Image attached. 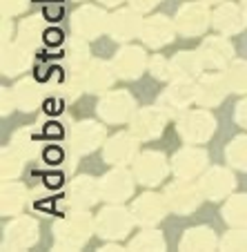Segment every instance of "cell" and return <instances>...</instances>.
<instances>
[{
    "instance_id": "obj_5",
    "label": "cell",
    "mask_w": 247,
    "mask_h": 252,
    "mask_svg": "<svg viewBox=\"0 0 247 252\" xmlns=\"http://www.w3.org/2000/svg\"><path fill=\"white\" fill-rule=\"evenodd\" d=\"M72 27L81 38H96L107 27V16L96 7H81L72 16Z\"/></svg>"
},
{
    "instance_id": "obj_15",
    "label": "cell",
    "mask_w": 247,
    "mask_h": 252,
    "mask_svg": "<svg viewBox=\"0 0 247 252\" xmlns=\"http://www.w3.org/2000/svg\"><path fill=\"white\" fill-rule=\"evenodd\" d=\"M227 90L229 87H227L225 76H219V74H205V76L200 78L198 87H196V100H198L200 105H205V107L219 105L220 100L225 98Z\"/></svg>"
},
{
    "instance_id": "obj_35",
    "label": "cell",
    "mask_w": 247,
    "mask_h": 252,
    "mask_svg": "<svg viewBox=\"0 0 247 252\" xmlns=\"http://www.w3.org/2000/svg\"><path fill=\"white\" fill-rule=\"evenodd\" d=\"M227 158L232 165L247 170V136H241L236 141H232V145L227 148Z\"/></svg>"
},
{
    "instance_id": "obj_12",
    "label": "cell",
    "mask_w": 247,
    "mask_h": 252,
    "mask_svg": "<svg viewBox=\"0 0 247 252\" xmlns=\"http://www.w3.org/2000/svg\"><path fill=\"white\" fill-rule=\"evenodd\" d=\"M167 114L165 110H140L132 119V134L136 138H154L163 132Z\"/></svg>"
},
{
    "instance_id": "obj_26",
    "label": "cell",
    "mask_w": 247,
    "mask_h": 252,
    "mask_svg": "<svg viewBox=\"0 0 247 252\" xmlns=\"http://www.w3.org/2000/svg\"><path fill=\"white\" fill-rule=\"evenodd\" d=\"M200 69H203V61L196 52H181L171 58V76H178L183 81L194 78Z\"/></svg>"
},
{
    "instance_id": "obj_4",
    "label": "cell",
    "mask_w": 247,
    "mask_h": 252,
    "mask_svg": "<svg viewBox=\"0 0 247 252\" xmlns=\"http://www.w3.org/2000/svg\"><path fill=\"white\" fill-rule=\"evenodd\" d=\"M178 132L190 143H203L214 132V119L207 112H190L178 121Z\"/></svg>"
},
{
    "instance_id": "obj_8",
    "label": "cell",
    "mask_w": 247,
    "mask_h": 252,
    "mask_svg": "<svg viewBox=\"0 0 247 252\" xmlns=\"http://www.w3.org/2000/svg\"><path fill=\"white\" fill-rule=\"evenodd\" d=\"M134 192V179L127 170H114L103 176L100 194L107 201H125Z\"/></svg>"
},
{
    "instance_id": "obj_1",
    "label": "cell",
    "mask_w": 247,
    "mask_h": 252,
    "mask_svg": "<svg viewBox=\"0 0 247 252\" xmlns=\"http://www.w3.org/2000/svg\"><path fill=\"white\" fill-rule=\"evenodd\" d=\"M91 228H94V223H91V219L87 214L78 212V214H74V217H67L65 221H60V223L56 225L58 243L65 248L82 246V243L89 239Z\"/></svg>"
},
{
    "instance_id": "obj_9",
    "label": "cell",
    "mask_w": 247,
    "mask_h": 252,
    "mask_svg": "<svg viewBox=\"0 0 247 252\" xmlns=\"http://www.w3.org/2000/svg\"><path fill=\"white\" fill-rule=\"evenodd\" d=\"M167 208H169L167 201H163L158 194H149L147 192V194H143L140 199H136V203H134V208H132V214H134V221H138V223L154 225L163 219V214H165Z\"/></svg>"
},
{
    "instance_id": "obj_11",
    "label": "cell",
    "mask_w": 247,
    "mask_h": 252,
    "mask_svg": "<svg viewBox=\"0 0 247 252\" xmlns=\"http://www.w3.org/2000/svg\"><path fill=\"white\" fill-rule=\"evenodd\" d=\"M111 69L100 61H91L85 67H81L78 74V85L85 87L87 92H105L111 85Z\"/></svg>"
},
{
    "instance_id": "obj_38",
    "label": "cell",
    "mask_w": 247,
    "mask_h": 252,
    "mask_svg": "<svg viewBox=\"0 0 247 252\" xmlns=\"http://www.w3.org/2000/svg\"><path fill=\"white\" fill-rule=\"evenodd\" d=\"M149 67H152L154 76L158 78H169L171 76V61H165L163 56H156L152 63H149Z\"/></svg>"
},
{
    "instance_id": "obj_40",
    "label": "cell",
    "mask_w": 247,
    "mask_h": 252,
    "mask_svg": "<svg viewBox=\"0 0 247 252\" xmlns=\"http://www.w3.org/2000/svg\"><path fill=\"white\" fill-rule=\"evenodd\" d=\"M43 157H45V163H49V165H58V163H62V150L58 148V145H52V148H47L43 152Z\"/></svg>"
},
{
    "instance_id": "obj_37",
    "label": "cell",
    "mask_w": 247,
    "mask_h": 252,
    "mask_svg": "<svg viewBox=\"0 0 247 252\" xmlns=\"http://www.w3.org/2000/svg\"><path fill=\"white\" fill-rule=\"evenodd\" d=\"M223 246L227 248V250H247V232L245 230H234V232H229L227 237L223 239Z\"/></svg>"
},
{
    "instance_id": "obj_27",
    "label": "cell",
    "mask_w": 247,
    "mask_h": 252,
    "mask_svg": "<svg viewBox=\"0 0 247 252\" xmlns=\"http://www.w3.org/2000/svg\"><path fill=\"white\" fill-rule=\"evenodd\" d=\"M45 18H40V16H31V18L23 20V25H20V45H23L25 49H33L38 47L40 43H45V25H43Z\"/></svg>"
},
{
    "instance_id": "obj_34",
    "label": "cell",
    "mask_w": 247,
    "mask_h": 252,
    "mask_svg": "<svg viewBox=\"0 0 247 252\" xmlns=\"http://www.w3.org/2000/svg\"><path fill=\"white\" fill-rule=\"evenodd\" d=\"M25 203V190L20 186H5L2 190V212H18Z\"/></svg>"
},
{
    "instance_id": "obj_36",
    "label": "cell",
    "mask_w": 247,
    "mask_h": 252,
    "mask_svg": "<svg viewBox=\"0 0 247 252\" xmlns=\"http://www.w3.org/2000/svg\"><path fill=\"white\" fill-rule=\"evenodd\" d=\"M165 241L158 232H143L132 241V250H163Z\"/></svg>"
},
{
    "instance_id": "obj_24",
    "label": "cell",
    "mask_w": 247,
    "mask_h": 252,
    "mask_svg": "<svg viewBox=\"0 0 247 252\" xmlns=\"http://www.w3.org/2000/svg\"><path fill=\"white\" fill-rule=\"evenodd\" d=\"M214 25H216V29L223 33H236L247 25V18L241 11V7L223 2L214 14Z\"/></svg>"
},
{
    "instance_id": "obj_14",
    "label": "cell",
    "mask_w": 247,
    "mask_h": 252,
    "mask_svg": "<svg viewBox=\"0 0 247 252\" xmlns=\"http://www.w3.org/2000/svg\"><path fill=\"white\" fill-rule=\"evenodd\" d=\"M145 65H147V58L145 52L138 47H125L118 52V56L114 58V69L118 76L123 78H138L143 74Z\"/></svg>"
},
{
    "instance_id": "obj_23",
    "label": "cell",
    "mask_w": 247,
    "mask_h": 252,
    "mask_svg": "<svg viewBox=\"0 0 247 252\" xmlns=\"http://www.w3.org/2000/svg\"><path fill=\"white\" fill-rule=\"evenodd\" d=\"M136 136H127V134H118V136L110 138V143L105 145V158L110 163H129L136 154Z\"/></svg>"
},
{
    "instance_id": "obj_46",
    "label": "cell",
    "mask_w": 247,
    "mask_h": 252,
    "mask_svg": "<svg viewBox=\"0 0 247 252\" xmlns=\"http://www.w3.org/2000/svg\"><path fill=\"white\" fill-rule=\"evenodd\" d=\"M100 2H105V5H118L120 0H100Z\"/></svg>"
},
{
    "instance_id": "obj_41",
    "label": "cell",
    "mask_w": 247,
    "mask_h": 252,
    "mask_svg": "<svg viewBox=\"0 0 247 252\" xmlns=\"http://www.w3.org/2000/svg\"><path fill=\"white\" fill-rule=\"evenodd\" d=\"M62 18V5L60 2H49V5H45V20H60Z\"/></svg>"
},
{
    "instance_id": "obj_32",
    "label": "cell",
    "mask_w": 247,
    "mask_h": 252,
    "mask_svg": "<svg viewBox=\"0 0 247 252\" xmlns=\"http://www.w3.org/2000/svg\"><path fill=\"white\" fill-rule=\"evenodd\" d=\"M225 219L234 225H247V194L234 196L225 205Z\"/></svg>"
},
{
    "instance_id": "obj_43",
    "label": "cell",
    "mask_w": 247,
    "mask_h": 252,
    "mask_svg": "<svg viewBox=\"0 0 247 252\" xmlns=\"http://www.w3.org/2000/svg\"><path fill=\"white\" fill-rule=\"evenodd\" d=\"M43 105L49 114H58V112L62 110V98H47Z\"/></svg>"
},
{
    "instance_id": "obj_18",
    "label": "cell",
    "mask_w": 247,
    "mask_h": 252,
    "mask_svg": "<svg viewBox=\"0 0 247 252\" xmlns=\"http://www.w3.org/2000/svg\"><path fill=\"white\" fill-rule=\"evenodd\" d=\"M232 188H234V176L229 174L227 170H223V167H214V170L209 172V174H205L203 181H200V192L212 201L223 199L225 194L232 192Z\"/></svg>"
},
{
    "instance_id": "obj_28",
    "label": "cell",
    "mask_w": 247,
    "mask_h": 252,
    "mask_svg": "<svg viewBox=\"0 0 247 252\" xmlns=\"http://www.w3.org/2000/svg\"><path fill=\"white\" fill-rule=\"evenodd\" d=\"M216 243L219 241L209 228H192L183 237L181 248L183 250H212V248H216Z\"/></svg>"
},
{
    "instance_id": "obj_19",
    "label": "cell",
    "mask_w": 247,
    "mask_h": 252,
    "mask_svg": "<svg viewBox=\"0 0 247 252\" xmlns=\"http://www.w3.org/2000/svg\"><path fill=\"white\" fill-rule=\"evenodd\" d=\"M107 29H110L111 38L127 40V38H134L138 32H143V23H140L136 11L123 9L118 14H114L111 18H107Z\"/></svg>"
},
{
    "instance_id": "obj_7",
    "label": "cell",
    "mask_w": 247,
    "mask_h": 252,
    "mask_svg": "<svg viewBox=\"0 0 247 252\" xmlns=\"http://www.w3.org/2000/svg\"><path fill=\"white\" fill-rule=\"evenodd\" d=\"M176 25L181 29L185 36H198L207 29L209 25V14H207V7L203 2H192V5H185L178 16H176Z\"/></svg>"
},
{
    "instance_id": "obj_3",
    "label": "cell",
    "mask_w": 247,
    "mask_h": 252,
    "mask_svg": "<svg viewBox=\"0 0 247 252\" xmlns=\"http://www.w3.org/2000/svg\"><path fill=\"white\" fill-rule=\"evenodd\" d=\"M167 172H169V163L158 152H145L134 163V174H136V179L140 183H145V186H156V183H161L167 176Z\"/></svg>"
},
{
    "instance_id": "obj_42",
    "label": "cell",
    "mask_w": 247,
    "mask_h": 252,
    "mask_svg": "<svg viewBox=\"0 0 247 252\" xmlns=\"http://www.w3.org/2000/svg\"><path fill=\"white\" fill-rule=\"evenodd\" d=\"M23 7H25V0H2V11L9 16L23 11Z\"/></svg>"
},
{
    "instance_id": "obj_45",
    "label": "cell",
    "mask_w": 247,
    "mask_h": 252,
    "mask_svg": "<svg viewBox=\"0 0 247 252\" xmlns=\"http://www.w3.org/2000/svg\"><path fill=\"white\" fill-rule=\"evenodd\" d=\"M132 5L138 11H145V9H152L154 5H158V0H132Z\"/></svg>"
},
{
    "instance_id": "obj_13",
    "label": "cell",
    "mask_w": 247,
    "mask_h": 252,
    "mask_svg": "<svg viewBox=\"0 0 247 252\" xmlns=\"http://www.w3.org/2000/svg\"><path fill=\"white\" fill-rule=\"evenodd\" d=\"M196 98V87H192L190 81H178L161 96V107H165V114L171 116L174 112L185 110L187 105Z\"/></svg>"
},
{
    "instance_id": "obj_20",
    "label": "cell",
    "mask_w": 247,
    "mask_h": 252,
    "mask_svg": "<svg viewBox=\"0 0 247 252\" xmlns=\"http://www.w3.org/2000/svg\"><path fill=\"white\" fill-rule=\"evenodd\" d=\"M5 246L20 250V248L31 246L38 239V225L33 219H18L5 230Z\"/></svg>"
},
{
    "instance_id": "obj_29",
    "label": "cell",
    "mask_w": 247,
    "mask_h": 252,
    "mask_svg": "<svg viewBox=\"0 0 247 252\" xmlns=\"http://www.w3.org/2000/svg\"><path fill=\"white\" fill-rule=\"evenodd\" d=\"M14 100L20 105V110L31 112L33 107L43 100V92L38 90V85H36L33 81H23V83H18V85H16Z\"/></svg>"
},
{
    "instance_id": "obj_6",
    "label": "cell",
    "mask_w": 247,
    "mask_h": 252,
    "mask_svg": "<svg viewBox=\"0 0 247 252\" xmlns=\"http://www.w3.org/2000/svg\"><path fill=\"white\" fill-rule=\"evenodd\" d=\"M200 192L196 186H192L187 179H178V181H174L169 188H167V205H169L171 210H176V212H190V210H194L196 205H198L200 201Z\"/></svg>"
},
{
    "instance_id": "obj_21",
    "label": "cell",
    "mask_w": 247,
    "mask_h": 252,
    "mask_svg": "<svg viewBox=\"0 0 247 252\" xmlns=\"http://www.w3.org/2000/svg\"><path fill=\"white\" fill-rule=\"evenodd\" d=\"M103 138H105V129L98 123H91V121L78 123L72 132V143L78 152H91V150H96Z\"/></svg>"
},
{
    "instance_id": "obj_17",
    "label": "cell",
    "mask_w": 247,
    "mask_h": 252,
    "mask_svg": "<svg viewBox=\"0 0 247 252\" xmlns=\"http://www.w3.org/2000/svg\"><path fill=\"white\" fill-rule=\"evenodd\" d=\"M232 45L225 38H207L203 47L198 49V56L203 61V67L207 69H220L225 63L232 58Z\"/></svg>"
},
{
    "instance_id": "obj_16",
    "label": "cell",
    "mask_w": 247,
    "mask_h": 252,
    "mask_svg": "<svg viewBox=\"0 0 247 252\" xmlns=\"http://www.w3.org/2000/svg\"><path fill=\"white\" fill-rule=\"evenodd\" d=\"M205 165H207V154L194 148L181 150V152L171 158V170H174V174L181 176V179H192Z\"/></svg>"
},
{
    "instance_id": "obj_33",
    "label": "cell",
    "mask_w": 247,
    "mask_h": 252,
    "mask_svg": "<svg viewBox=\"0 0 247 252\" xmlns=\"http://www.w3.org/2000/svg\"><path fill=\"white\" fill-rule=\"evenodd\" d=\"M38 148V136L33 129H23L14 136V152H18L20 157H31Z\"/></svg>"
},
{
    "instance_id": "obj_22",
    "label": "cell",
    "mask_w": 247,
    "mask_h": 252,
    "mask_svg": "<svg viewBox=\"0 0 247 252\" xmlns=\"http://www.w3.org/2000/svg\"><path fill=\"white\" fill-rule=\"evenodd\" d=\"M143 40L152 47H161V45L171 43L174 38V25L165 18V16H154L152 20L143 23Z\"/></svg>"
},
{
    "instance_id": "obj_31",
    "label": "cell",
    "mask_w": 247,
    "mask_h": 252,
    "mask_svg": "<svg viewBox=\"0 0 247 252\" xmlns=\"http://www.w3.org/2000/svg\"><path fill=\"white\" fill-rule=\"evenodd\" d=\"M225 81L227 87L236 94H247V63H234L227 71H225Z\"/></svg>"
},
{
    "instance_id": "obj_30",
    "label": "cell",
    "mask_w": 247,
    "mask_h": 252,
    "mask_svg": "<svg viewBox=\"0 0 247 252\" xmlns=\"http://www.w3.org/2000/svg\"><path fill=\"white\" fill-rule=\"evenodd\" d=\"M27 67V49L20 45V47H5V54H2V71L7 76H14L20 69Z\"/></svg>"
},
{
    "instance_id": "obj_25",
    "label": "cell",
    "mask_w": 247,
    "mask_h": 252,
    "mask_svg": "<svg viewBox=\"0 0 247 252\" xmlns=\"http://www.w3.org/2000/svg\"><path fill=\"white\" fill-rule=\"evenodd\" d=\"M100 196V183L91 181V176H78L69 188V201L74 205H91Z\"/></svg>"
},
{
    "instance_id": "obj_48",
    "label": "cell",
    "mask_w": 247,
    "mask_h": 252,
    "mask_svg": "<svg viewBox=\"0 0 247 252\" xmlns=\"http://www.w3.org/2000/svg\"><path fill=\"white\" fill-rule=\"evenodd\" d=\"M203 2H219V0H203Z\"/></svg>"
},
{
    "instance_id": "obj_39",
    "label": "cell",
    "mask_w": 247,
    "mask_h": 252,
    "mask_svg": "<svg viewBox=\"0 0 247 252\" xmlns=\"http://www.w3.org/2000/svg\"><path fill=\"white\" fill-rule=\"evenodd\" d=\"M62 43H65V33L58 27H52L45 32V45H47V47H58V45H62Z\"/></svg>"
},
{
    "instance_id": "obj_44",
    "label": "cell",
    "mask_w": 247,
    "mask_h": 252,
    "mask_svg": "<svg viewBox=\"0 0 247 252\" xmlns=\"http://www.w3.org/2000/svg\"><path fill=\"white\" fill-rule=\"evenodd\" d=\"M236 121L243 125V127H247V100H243V103L236 105Z\"/></svg>"
},
{
    "instance_id": "obj_10",
    "label": "cell",
    "mask_w": 247,
    "mask_h": 252,
    "mask_svg": "<svg viewBox=\"0 0 247 252\" xmlns=\"http://www.w3.org/2000/svg\"><path fill=\"white\" fill-rule=\"evenodd\" d=\"M98 112L105 121L120 123V121H125L134 112V100L127 92H111V94H107L100 100Z\"/></svg>"
},
{
    "instance_id": "obj_47",
    "label": "cell",
    "mask_w": 247,
    "mask_h": 252,
    "mask_svg": "<svg viewBox=\"0 0 247 252\" xmlns=\"http://www.w3.org/2000/svg\"><path fill=\"white\" fill-rule=\"evenodd\" d=\"M241 2H243V7H245V9H247V0H241Z\"/></svg>"
},
{
    "instance_id": "obj_2",
    "label": "cell",
    "mask_w": 247,
    "mask_h": 252,
    "mask_svg": "<svg viewBox=\"0 0 247 252\" xmlns=\"http://www.w3.org/2000/svg\"><path fill=\"white\" fill-rule=\"evenodd\" d=\"M134 223V214H129L123 208H105L98 214L96 228L98 234L105 239H123L129 234V228Z\"/></svg>"
}]
</instances>
